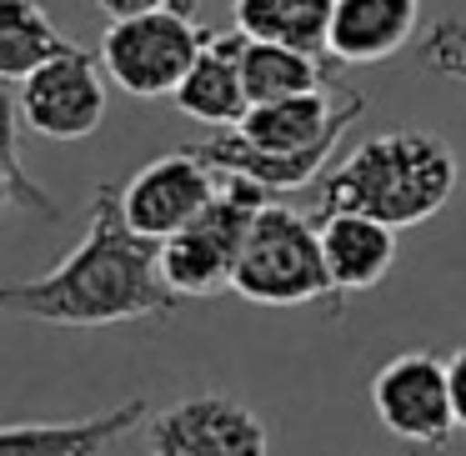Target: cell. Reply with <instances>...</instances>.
I'll use <instances>...</instances> for the list:
<instances>
[{
    "label": "cell",
    "instance_id": "1",
    "mask_svg": "<svg viewBox=\"0 0 466 456\" xmlns=\"http://www.w3.org/2000/svg\"><path fill=\"white\" fill-rule=\"evenodd\" d=\"M0 306L46 326H121L146 316H171L181 291L161 271V241L141 236L126 221L121 186H96L91 231L56 271L35 281H11Z\"/></svg>",
    "mask_w": 466,
    "mask_h": 456
},
{
    "label": "cell",
    "instance_id": "2",
    "mask_svg": "<svg viewBox=\"0 0 466 456\" xmlns=\"http://www.w3.org/2000/svg\"><path fill=\"white\" fill-rule=\"evenodd\" d=\"M366 96L351 91L341 106H331V91H306L286 101H261L246 111L241 126H226L211 141L191 146L201 161H211L221 176H251L266 191H301L321 181L331 151L341 136L366 116Z\"/></svg>",
    "mask_w": 466,
    "mask_h": 456
},
{
    "label": "cell",
    "instance_id": "3",
    "mask_svg": "<svg viewBox=\"0 0 466 456\" xmlns=\"http://www.w3.org/2000/svg\"><path fill=\"white\" fill-rule=\"evenodd\" d=\"M461 166L446 141L426 131H386L361 141L341 166L321 176V206L316 211H361L376 221L421 226L456 196Z\"/></svg>",
    "mask_w": 466,
    "mask_h": 456
},
{
    "label": "cell",
    "instance_id": "4",
    "mask_svg": "<svg viewBox=\"0 0 466 456\" xmlns=\"http://www.w3.org/2000/svg\"><path fill=\"white\" fill-rule=\"evenodd\" d=\"M231 291L256 306H311L321 301L331 316H341V291L331 281V266L321 251V216L291 211L271 201L256 211L251 236L241 246Z\"/></svg>",
    "mask_w": 466,
    "mask_h": 456
},
{
    "label": "cell",
    "instance_id": "5",
    "mask_svg": "<svg viewBox=\"0 0 466 456\" xmlns=\"http://www.w3.org/2000/svg\"><path fill=\"white\" fill-rule=\"evenodd\" d=\"M271 201H276V191H266L261 181H251V176H226L221 191L211 196V206L191 226H181L176 236L161 241L166 281L181 296H216L221 286H231L256 211Z\"/></svg>",
    "mask_w": 466,
    "mask_h": 456
},
{
    "label": "cell",
    "instance_id": "6",
    "mask_svg": "<svg viewBox=\"0 0 466 456\" xmlns=\"http://www.w3.org/2000/svg\"><path fill=\"white\" fill-rule=\"evenodd\" d=\"M211 41V25H201L181 5H156V11H136L106 25L101 35V66L126 96H176L186 71L196 66L201 46Z\"/></svg>",
    "mask_w": 466,
    "mask_h": 456
},
{
    "label": "cell",
    "instance_id": "7",
    "mask_svg": "<svg viewBox=\"0 0 466 456\" xmlns=\"http://www.w3.org/2000/svg\"><path fill=\"white\" fill-rule=\"evenodd\" d=\"M106 66L91 51H66L56 61H46L41 71H31L25 81H15L11 101L21 111V121L46 141H86L101 131L106 121Z\"/></svg>",
    "mask_w": 466,
    "mask_h": 456
},
{
    "label": "cell",
    "instance_id": "8",
    "mask_svg": "<svg viewBox=\"0 0 466 456\" xmlns=\"http://www.w3.org/2000/svg\"><path fill=\"white\" fill-rule=\"evenodd\" d=\"M371 406L381 426L421 451H441L456 431L451 376L446 361L431 351H401L371 376Z\"/></svg>",
    "mask_w": 466,
    "mask_h": 456
},
{
    "label": "cell",
    "instance_id": "9",
    "mask_svg": "<svg viewBox=\"0 0 466 456\" xmlns=\"http://www.w3.org/2000/svg\"><path fill=\"white\" fill-rule=\"evenodd\" d=\"M266 426L236 396L201 391L151 421V456H266Z\"/></svg>",
    "mask_w": 466,
    "mask_h": 456
},
{
    "label": "cell",
    "instance_id": "10",
    "mask_svg": "<svg viewBox=\"0 0 466 456\" xmlns=\"http://www.w3.org/2000/svg\"><path fill=\"white\" fill-rule=\"evenodd\" d=\"M211 171L216 166L201 161L196 151H171V156H161V161L141 166V171L121 186L126 221L141 236H151V241L176 236L181 226H191L196 216L211 206L216 191H221Z\"/></svg>",
    "mask_w": 466,
    "mask_h": 456
},
{
    "label": "cell",
    "instance_id": "11",
    "mask_svg": "<svg viewBox=\"0 0 466 456\" xmlns=\"http://www.w3.org/2000/svg\"><path fill=\"white\" fill-rule=\"evenodd\" d=\"M246 41L251 35L231 31H211V41L201 46V56H196V66L186 71V81L176 86L171 101L181 106L191 121L211 126V131H226V126H241L246 111H251V96H246Z\"/></svg>",
    "mask_w": 466,
    "mask_h": 456
},
{
    "label": "cell",
    "instance_id": "12",
    "mask_svg": "<svg viewBox=\"0 0 466 456\" xmlns=\"http://www.w3.org/2000/svg\"><path fill=\"white\" fill-rule=\"evenodd\" d=\"M146 421V396H126L111 411L81 421H21L0 431V456H101Z\"/></svg>",
    "mask_w": 466,
    "mask_h": 456
},
{
    "label": "cell",
    "instance_id": "13",
    "mask_svg": "<svg viewBox=\"0 0 466 456\" xmlns=\"http://www.w3.org/2000/svg\"><path fill=\"white\" fill-rule=\"evenodd\" d=\"M321 216V251L341 296L371 291L396 266V226L361 211H316Z\"/></svg>",
    "mask_w": 466,
    "mask_h": 456
},
{
    "label": "cell",
    "instance_id": "14",
    "mask_svg": "<svg viewBox=\"0 0 466 456\" xmlns=\"http://www.w3.org/2000/svg\"><path fill=\"white\" fill-rule=\"evenodd\" d=\"M416 21H421V0H336L326 51L341 66L386 61L416 35Z\"/></svg>",
    "mask_w": 466,
    "mask_h": 456
},
{
    "label": "cell",
    "instance_id": "15",
    "mask_svg": "<svg viewBox=\"0 0 466 456\" xmlns=\"http://www.w3.org/2000/svg\"><path fill=\"white\" fill-rule=\"evenodd\" d=\"M241 71H246L251 106H261V101H286V96H306V91H331L341 61L296 51V46H276V41H246Z\"/></svg>",
    "mask_w": 466,
    "mask_h": 456
},
{
    "label": "cell",
    "instance_id": "16",
    "mask_svg": "<svg viewBox=\"0 0 466 456\" xmlns=\"http://www.w3.org/2000/svg\"><path fill=\"white\" fill-rule=\"evenodd\" d=\"M331 11L336 0H236V31L251 41L296 46L311 56H331Z\"/></svg>",
    "mask_w": 466,
    "mask_h": 456
},
{
    "label": "cell",
    "instance_id": "17",
    "mask_svg": "<svg viewBox=\"0 0 466 456\" xmlns=\"http://www.w3.org/2000/svg\"><path fill=\"white\" fill-rule=\"evenodd\" d=\"M66 51H76V41L56 31L41 0H0V76L11 86Z\"/></svg>",
    "mask_w": 466,
    "mask_h": 456
},
{
    "label": "cell",
    "instance_id": "18",
    "mask_svg": "<svg viewBox=\"0 0 466 456\" xmlns=\"http://www.w3.org/2000/svg\"><path fill=\"white\" fill-rule=\"evenodd\" d=\"M21 111H15V101H5V111H0V141H5V171H0V201L11 206V211H35L46 216V221H61V206H56V196L46 191V186L31 181V171H25L21 161Z\"/></svg>",
    "mask_w": 466,
    "mask_h": 456
},
{
    "label": "cell",
    "instance_id": "19",
    "mask_svg": "<svg viewBox=\"0 0 466 456\" xmlns=\"http://www.w3.org/2000/svg\"><path fill=\"white\" fill-rule=\"evenodd\" d=\"M416 61H421L431 76H446V81L466 86V25L461 21H436L431 31H426Z\"/></svg>",
    "mask_w": 466,
    "mask_h": 456
},
{
    "label": "cell",
    "instance_id": "20",
    "mask_svg": "<svg viewBox=\"0 0 466 456\" xmlns=\"http://www.w3.org/2000/svg\"><path fill=\"white\" fill-rule=\"evenodd\" d=\"M446 376H451V406H456V426L466 431V346L446 356Z\"/></svg>",
    "mask_w": 466,
    "mask_h": 456
},
{
    "label": "cell",
    "instance_id": "21",
    "mask_svg": "<svg viewBox=\"0 0 466 456\" xmlns=\"http://www.w3.org/2000/svg\"><path fill=\"white\" fill-rule=\"evenodd\" d=\"M111 21H121V15H136V11H156V5H176V0H96Z\"/></svg>",
    "mask_w": 466,
    "mask_h": 456
},
{
    "label": "cell",
    "instance_id": "22",
    "mask_svg": "<svg viewBox=\"0 0 466 456\" xmlns=\"http://www.w3.org/2000/svg\"><path fill=\"white\" fill-rule=\"evenodd\" d=\"M176 5H181V11H191V15H196V5H201V0H176Z\"/></svg>",
    "mask_w": 466,
    "mask_h": 456
},
{
    "label": "cell",
    "instance_id": "23",
    "mask_svg": "<svg viewBox=\"0 0 466 456\" xmlns=\"http://www.w3.org/2000/svg\"><path fill=\"white\" fill-rule=\"evenodd\" d=\"M411 456H441V451H421V446H416V451Z\"/></svg>",
    "mask_w": 466,
    "mask_h": 456
}]
</instances>
